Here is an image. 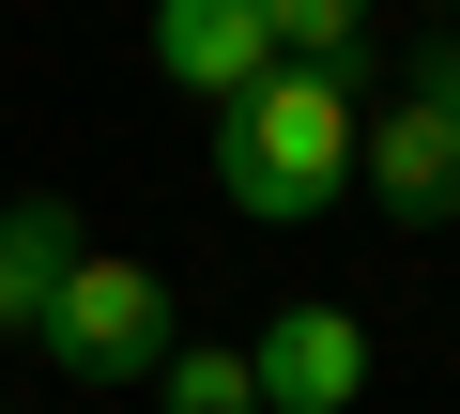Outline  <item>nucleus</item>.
<instances>
[{"label":"nucleus","mask_w":460,"mask_h":414,"mask_svg":"<svg viewBox=\"0 0 460 414\" xmlns=\"http://www.w3.org/2000/svg\"><path fill=\"white\" fill-rule=\"evenodd\" d=\"M261 62H277V16H261V0H154V77H169V92L230 108Z\"/></svg>","instance_id":"5"},{"label":"nucleus","mask_w":460,"mask_h":414,"mask_svg":"<svg viewBox=\"0 0 460 414\" xmlns=\"http://www.w3.org/2000/svg\"><path fill=\"white\" fill-rule=\"evenodd\" d=\"M338 184H353V77H323V62H261L246 92L215 108V199H230V216L307 231Z\"/></svg>","instance_id":"1"},{"label":"nucleus","mask_w":460,"mask_h":414,"mask_svg":"<svg viewBox=\"0 0 460 414\" xmlns=\"http://www.w3.org/2000/svg\"><path fill=\"white\" fill-rule=\"evenodd\" d=\"M169 338H184V322H169V277L123 261V246H77L62 292H47V322H31V353H47L62 383H154Z\"/></svg>","instance_id":"2"},{"label":"nucleus","mask_w":460,"mask_h":414,"mask_svg":"<svg viewBox=\"0 0 460 414\" xmlns=\"http://www.w3.org/2000/svg\"><path fill=\"white\" fill-rule=\"evenodd\" d=\"M261 16H277V62H323V77H353L384 0H261Z\"/></svg>","instance_id":"7"},{"label":"nucleus","mask_w":460,"mask_h":414,"mask_svg":"<svg viewBox=\"0 0 460 414\" xmlns=\"http://www.w3.org/2000/svg\"><path fill=\"white\" fill-rule=\"evenodd\" d=\"M246 383H261V414H353V399H368V322H353L338 292H292V307L246 338Z\"/></svg>","instance_id":"4"},{"label":"nucleus","mask_w":460,"mask_h":414,"mask_svg":"<svg viewBox=\"0 0 460 414\" xmlns=\"http://www.w3.org/2000/svg\"><path fill=\"white\" fill-rule=\"evenodd\" d=\"M154 414H261V383H246V353H199V338H169V368H154Z\"/></svg>","instance_id":"8"},{"label":"nucleus","mask_w":460,"mask_h":414,"mask_svg":"<svg viewBox=\"0 0 460 414\" xmlns=\"http://www.w3.org/2000/svg\"><path fill=\"white\" fill-rule=\"evenodd\" d=\"M353 184L384 199L399 231L460 216V47H429V62H414V92H399L384 123H353Z\"/></svg>","instance_id":"3"},{"label":"nucleus","mask_w":460,"mask_h":414,"mask_svg":"<svg viewBox=\"0 0 460 414\" xmlns=\"http://www.w3.org/2000/svg\"><path fill=\"white\" fill-rule=\"evenodd\" d=\"M77 246H93V231L62 216V199H0V338H31V322H47V292H62Z\"/></svg>","instance_id":"6"}]
</instances>
